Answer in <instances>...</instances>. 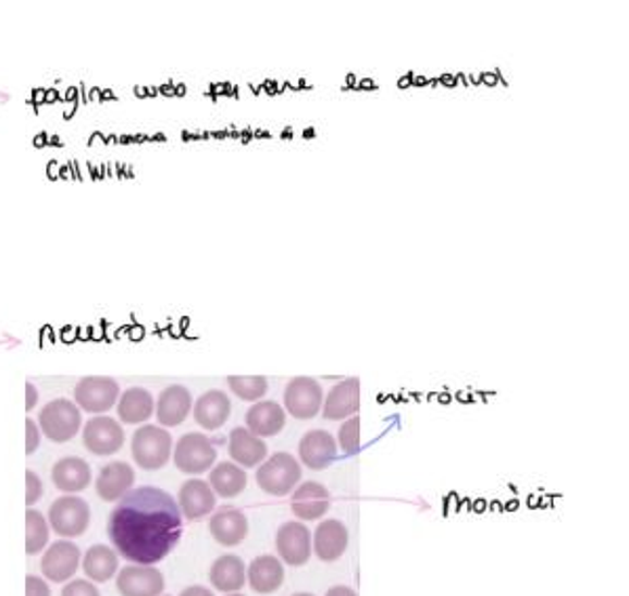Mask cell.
I'll return each instance as SVG.
<instances>
[{"label": "cell", "mask_w": 629, "mask_h": 596, "mask_svg": "<svg viewBox=\"0 0 629 596\" xmlns=\"http://www.w3.org/2000/svg\"><path fill=\"white\" fill-rule=\"evenodd\" d=\"M184 535L177 500L160 487L131 489L108 519V539L131 565L155 567L164 561Z\"/></svg>", "instance_id": "obj_1"}, {"label": "cell", "mask_w": 629, "mask_h": 596, "mask_svg": "<svg viewBox=\"0 0 629 596\" xmlns=\"http://www.w3.org/2000/svg\"><path fill=\"white\" fill-rule=\"evenodd\" d=\"M131 455L141 471H160L173 458V437L162 426L144 424L131 439Z\"/></svg>", "instance_id": "obj_2"}, {"label": "cell", "mask_w": 629, "mask_h": 596, "mask_svg": "<svg viewBox=\"0 0 629 596\" xmlns=\"http://www.w3.org/2000/svg\"><path fill=\"white\" fill-rule=\"evenodd\" d=\"M38 428L45 439L51 442H70L83 428V411L74 401L55 399L47 403L38 413Z\"/></svg>", "instance_id": "obj_3"}, {"label": "cell", "mask_w": 629, "mask_h": 596, "mask_svg": "<svg viewBox=\"0 0 629 596\" xmlns=\"http://www.w3.org/2000/svg\"><path fill=\"white\" fill-rule=\"evenodd\" d=\"M301 462L291 453H274L257 471V485L261 491L274 498H284L301 483Z\"/></svg>", "instance_id": "obj_4"}, {"label": "cell", "mask_w": 629, "mask_h": 596, "mask_svg": "<svg viewBox=\"0 0 629 596\" xmlns=\"http://www.w3.org/2000/svg\"><path fill=\"white\" fill-rule=\"evenodd\" d=\"M47 521L62 539H74L89 530L91 508L78 496H62L51 503Z\"/></svg>", "instance_id": "obj_5"}, {"label": "cell", "mask_w": 629, "mask_h": 596, "mask_svg": "<svg viewBox=\"0 0 629 596\" xmlns=\"http://www.w3.org/2000/svg\"><path fill=\"white\" fill-rule=\"evenodd\" d=\"M119 397H121V386L114 377H83L74 386V403L81 411H87L94 415H103L110 409L116 408Z\"/></svg>", "instance_id": "obj_6"}, {"label": "cell", "mask_w": 629, "mask_h": 596, "mask_svg": "<svg viewBox=\"0 0 629 596\" xmlns=\"http://www.w3.org/2000/svg\"><path fill=\"white\" fill-rule=\"evenodd\" d=\"M215 460H218V449L202 433L184 435L173 449V462L177 471L192 474V476L211 471L215 466Z\"/></svg>", "instance_id": "obj_7"}, {"label": "cell", "mask_w": 629, "mask_h": 596, "mask_svg": "<svg viewBox=\"0 0 629 596\" xmlns=\"http://www.w3.org/2000/svg\"><path fill=\"white\" fill-rule=\"evenodd\" d=\"M83 445L91 455L108 458L123 449L125 430L121 422L110 415H94L83 428Z\"/></svg>", "instance_id": "obj_8"}, {"label": "cell", "mask_w": 629, "mask_h": 596, "mask_svg": "<svg viewBox=\"0 0 629 596\" xmlns=\"http://www.w3.org/2000/svg\"><path fill=\"white\" fill-rule=\"evenodd\" d=\"M81 563H83L81 548L70 539H58L51 546H47L40 559V573L51 584H65L76 575Z\"/></svg>", "instance_id": "obj_9"}, {"label": "cell", "mask_w": 629, "mask_h": 596, "mask_svg": "<svg viewBox=\"0 0 629 596\" xmlns=\"http://www.w3.org/2000/svg\"><path fill=\"white\" fill-rule=\"evenodd\" d=\"M324 403L322 386L314 377H293L284 390V411L295 419H314Z\"/></svg>", "instance_id": "obj_10"}, {"label": "cell", "mask_w": 629, "mask_h": 596, "mask_svg": "<svg viewBox=\"0 0 629 596\" xmlns=\"http://www.w3.org/2000/svg\"><path fill=\"white\" fill-rule=\"evenodd\" d=\"M276 550L286 565H306L312 557V532L306 523H284L276 535Z\"/></svg>", "instance_id": "obj_11"}, {"label": "cell", "mask_w": 629, "mask_h": 596, "mask_svg": "<svg viewBox=\"0 0 629 596\" xmlns=\"http://www.w3.org/2000/svg\"><path fill=\"white\" fill-rule=\"evenodd\" d=\"M116 591L121 596H162L164 575L157 567L126 565L116 575Z\"/></svg>", "instance_id": "obj_12"}, {"label": "cell", "mask_w": 629, "mask_h": 596, "mask_svg": "<svg viewBox=\"0 0 629 596\" xmlns=\"http://www.w3.org/2000/svg\"><path fill=\"white\" fill-rule=\"evenodd\" d=\"M329 508H331V494L324 485L316 481H306L297 485V489L291 496V510L304 523L320 521L329 512Z\"/></svg>", "instance_id": "obj_13"}, {"label": "cell", "mask_w": 629, "mask_h": 596, "mask_svg": "<svg viewBox=\"0 0 629 596\" xmlns=\"http://www.w3.org/2000/svg\"><path fill=\"white\" fill-rule=\"evenodd\" d=\"M135 485V471L126 462L106 464L95 478V494L101 502L114 503L123 500Z\"/></svg>", "instance_id": "obj_14"}, {"label": "cell", "mask_w": 629, "mask_h": 596, "mask_svg": "<svg viewBox=\"0 0 629 596\" xmlns=\"http://www.w3.org/2000/svg\"><path fill=\"white\" fill-rule=\"evenodd\" d=\"M358 409H360V379L347 377L335 388H331V392L326 394L322 403V415L329 422H342L358 415Z\"/></svg>", "instance_id": "obj_15"}, {"label": "cell", "mask_w": 629, "mask_h": 596, "mask_svg": "<svg viewBox=\"0 0 629 596\" xmlns=\"http://www.w3.org/2000/svg\"><path fill=\"white\" fill-rule=\"evenodd\" d=\"M177 506L182 510V516H186V521H198V519H202L215 510L218 496L211 489L209 481L189 478L180 487Z\"/></svg>", "instance_id": "obj_16"}, {"label": "cell", "mask_w": 629, "mask_h": 596, "mask_svg": "<svg viewBox=\"0 0 629 596\" xmlns=\"http://www.w3.org/2000/svg\"><path fill=\"white\" fill-rule=\"evenodd\" d=\"M347 544H349V532L342 521L329 519V521L318 523L312 535V550L320 561L324 563L340 561L347 550Z\"/></svg>", "instance_id": "obj_17"}, {"label": "cell", "mask_w": 629, "mask_h": 596, "mask_svg": "<svg viewBox=\"0 0 629 596\" xmlns=\"http://www.w3.org/2000/svg\"><path fill=\"white\" fill-rule=\"evenodd\" d=\"M299 460L310 471H324L337 460V440L326 430H310L299 440Z\"/></svg>", "instance_id": "obj_18"}, {"label": "cell", "mask_w": 629, "mask_h": 596, "mask_svg": "<svg viewBox=\"0 0 629 596\" xmlns=\"http://www.w3.org/2000/svg\"><path fill=\"white\" fill-rule=\"evenodd\" d=\"M194 408L192 394L186 386H169L160 392L157 401V419L162 428L182 426L188 419L189 411Z\"/></svg>", "instance_id": "obj_19"}, {"label": "cell", "mask_w": 629, "mask_h": 596, "mask_svg": "<svg viewBox=\"0 0 629 596\" xmlns=\"http://www.w3.org/2000/svg\"><path fill=\"white\" fill-rule=\"evenodd\" d=\"M209 530H211V535L215 537L218 544L225 546V548H234V546L243 544L249 534V519L245 516L243 510L225 506L211 516Z\"/></svg>", "instance_id": "obj_20"}, {"label": "cell", "mask_w": 629, "mask_h": 596, "mask_svg": "<svg viewBox=\"0 0 629 596\" xmlns=\"http://www.w3.org/2000/svg\"><path fill=\"white\" fill-rule=\"evenodd\" d=\"M227 453L236 466L252 469V466H261L268 460V445L266 440L255 437L243 426L230 433Z\"/></svg>", "instance_id": "obj_21"}, {"label": "cell", "mask_w": 629, "mask_h": 596, "mask_svg": "<svg viewBox=\"0 0 629 596\" xmlns=\"http://www.w3.org/2000/svg\"><path fill=\"white\" fill-rule=\"evenodd\" d=\"M247 430L259 439H270L281 435L286 426V411L274 401H259L247 411Z\"/></svg>", "instance_id": "obj_22"}, {"label": "cell", "mask_w": 629, "mask_h": 596, "mask_svg": "<svg viewBox=\"0 0 629 596\" xmlns=\"http://www.w3.org/2000/svg\"><path fill=\"white\" fill-rule=\"evenodd\" d=\"M51 481L65 496H76L91 485V466L76 455L62 458L51 471Z\"/></svg>", "instance_id": "obj_23"}, {"label": "cell", "mask_w": 629, "mask_h": 596, "mask_svg": "<svg viewBox=\"0 0 629 596\" xmlns=\"http://www.w3.org/2000/svg\"><path fill=\"white\" fill-rule=\"evenodd\" d=\"M194 422L202 430H220L230 419L232 403L223 390H209L194 403Z\"/></svg>", "instance_id": "obj_24"}, {"label": "cell", "mask_w": 629, "mask_h": 596, "mask_svg": "<svg viewBox=\"0 0 629 596\" xmlns=\"http://www.w3.org/2000/svg\"><path fill=\"white\" fill-rule=\"evenodd\" d=\"M247 580L252 591L259 595H272L284 584V565L279 557L261 555L247 569Z\"/></svg>", "instance_id": "obj_25"}, {"label": "cell", "mask_w": 629, "mask_h": 596, "mask_svg": "<svg viewBox=\"0 0 629 596\" xmlns=\"http://www.w3.org/2000/svg\"><path fill=\"white\" fill-rule=\"evenodd\" d=\"M116 411L123 424L137 426V424H146L152 417V413L157 411V401L152 392L146 388H126L125 392H121L119 397Z\"/></svg>", "instance_id": "obj_26"}, {"label": "cell", "mask_w": 629, "mask_h": 596, "mask_svg": "<svg viewBox=\"0 0 629 596\" xmlns=\"http://www.w3.org/2000/svg\"><path fill=\"white\" fill-rule=\"evenodd\" d=\"M119 555L112 546H106V544H95L91 546L85 557H83V571H85V577L89 582H97V584H106L110 582L112 577L119 575Z\"/></svg>", "instance_id": "obj_27"}, {"label": "cell", "mask_w": 629, "mask_h": 596, "mask_svg": "<svg viewBox=\"0 0 629 596\" xmlns=\"http://www.w3.org/2000/svg\"><path fill=\"white\" fill-rule=\"evenodd\" d=\"M209 577H211V584L215 591L232 595V593L243 591V586L247 582V565L236 555H223L211 565Z\"/></svg>", "instance_id": "obj_28"}, {"label": "cell", "mask_w": 629, "mask_h": 596, "mask_svg": "<svg viewBox=\"0 0 629 596\" xmlns=\"http://www.w3.org/2000/svg\"><path fill=\"white\" fill-rule=\"evenodd\" d=\"M247 483H249L247 472L236 466L234 462H220L218 466L211 469V474H209L211 489L223 500L238 498L247 489Z\"/></svg>", "instance_id": "obj_29"}, {"label": "cell", "mask_w": 629, "mask_h": 596, "mask_svg": "<svg viewBox=\"0 0 629 596\" xmlns=\"http://www.w3.org/2000/svg\"><path fill=\"white\" fill-rule=\"evenodd\" d=\"M49 534H51V527H49L47 516L36 508H28V512H26V552L38 555V552L47 550Z\"/></svg>", "instance_id": "obj_30"}, {"label": "cell", "mask_w": 629, "mask_h": 596, "mask_svg": "<svg viewBox=\"0 0 629 596\" xmlns=\"http://www.w3.org/2000/svg\"><path fill=\"white\" fill-rule=\"evenodd\" d=\"M227 386L240 401L247 403H259L270 390L268 377L263 376H230Z\"/></svg>", "instance_id": "obj_31"}, {"label": "cell", "mask_w": 629, "mask_h": 596, "mask_svg": "<svg viewBox=\"0 0 629 596\" xmlns=\"http://www.w3.org/2000/svg\"><path fill=\"white\" fill-rule=\"evenodd\" d=\"M337 439L346 455H356L360 451V417L358 415L349 417L342 424Z\"/></svg>", "instance_id": "obj_32"}, {"label": "cell", "mask_w": 629, "mask_h": 596, "mask_svg": "<svg viewBox=\"0 0 629 596\" xmlns=\"http://www.w3.org/2000/svg\"><path fill=\"white\" fill-rule=\"evenodd\" d=\"M62 596H101V593L89 580H70L62 588Z\"/></svg>", "instance_id": "obj_33"}, {"label": "cell", "mask_w": 629, "mask_h": 596, "mask_svg": "<svg viewBox=\"0 0 629 596\" xmlns=\"http://www.w3.org/2000/svg\"><path fill=\"white\" fill-rule=\"evenodd\" d=\"M42 494H45V487H42L40 476L28 469L26 471V503H28V508H34V503L42 498Z\"/></svg>", "instance_id": "obj_34"}, {"label": "cell", "mask_w": 629, "mask_h": 596, "mask_svg": "<svg viewBox=\"0 0 629 596\" xmlns=\"http://www.w3.org/2000/svg\"><path fill=\"white\" fill-rule=\"evenodd\" d=\"M26 596H51V586L40 575H28L26 577Z\"/></svg>", "instance_id": "obj_35"}, {"label": "cell", "mask_w": 629, "mask_h": 596, "mask_svg": "<svg viewBox=\"0 0 629 596\" xmlns=\"http://www.w3.org/2000/svg\"><path fill=\"white\" fill-rule=\"evenodd\" d=\"M40 439H42V433L38 424L32 417H26V455H32L40 447Z\"/></svg>", "instance_id": "obj_36"}, {"label": "cell", "mask_w": 629, "mask_h": 596, "mask_svg": "<svg viewBox=\"0 0 629 596\" xmlns=\"http://www.w3.org/2000/svg\"><path fill=\"white\" fill-rule=\"evenodd\" d=\"M36 403H38V390H36V386H34V381H26V411L30 413L32 409L36 408Z\"/></svg>", "instance_id": "obj_37"}, {"label": "cell", "mask_w": 629, "mask_h": 596, "mask_svg": "<svg viewBox=\"0 0 629 596\" xmlns=\"http://www.w3.org/2000/svg\"><path fill=\"white\" fill-rule=\"evenodd\" d=\"M180 596H215V593L205 588V586H189L186 591H182Z\"/></svg>", "instance_id": "obj_38"}, {"label": "cell", "mask_w": 629, "mask_h": 596, "mask_svg": "<svg viewBox=\"0 0 629 596\" xmlns=\"http://www.w3.org/2000/svg\"><path fill=\"white\" fill-rule=\"evenodd\" d=\"M326 596H358L354 588L349 586H333L331 591H326Z\"/></svg>", "instance_id": "obj_39"}, {"label": "cell", "mask_w": 629, "mask_h": 596, "mask_svg": "<svg viewBox=\"0 0 629 596\" xmlns=\"http://www.w3.org/2000/svg\"><path fill=\"white\" fill-rule=\"evenodd\" d=\"M291 596H316V595H312V593H295V595Z\"/></svg>", "instance_id": "obj_40"}, {"label": "cell", "mask_w": 629, "mask_h": 596, "mask_svg": "<svg viewBox=\"0 0 629 596\" xmlns=\"http://www.w3.org/2000/svg\"><path fill=\"white\" fill-rule=\"evenodd\" d=\"M225 596H247V595H240V593H232V595H225Z\"/></svg>", "instance_id": "obj_41"}, {"label": "cell", "mask_w": 629, "mask_h": 596, "mask_svg": "<svg viewBox=\"0 0 629 596\" xmlns=\"http://www.w3.org/2000/svg\"><path fill=\"white\" fill-rule=\"evenodd\" d=\"M162 596H169V595H162Z\"/></svg>", "instance_id": "obj_42"}]
</instances>
